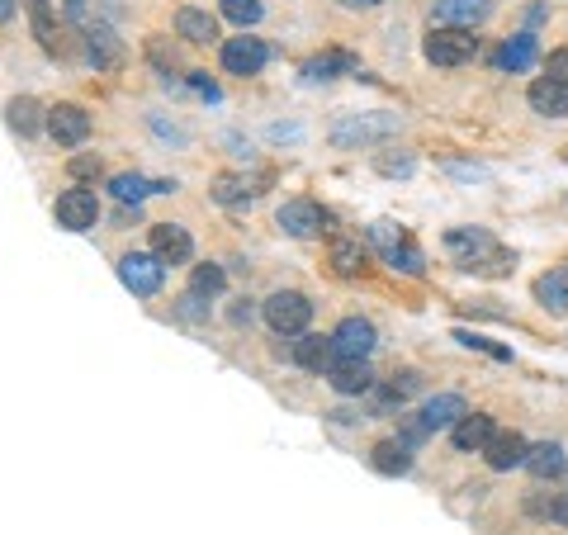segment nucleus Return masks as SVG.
Wrapping results in <instances>:
<instances>
[{"label":"nucleus","mask_w":568,"mask_h":535,"mask_svg":"<svg viewBox=\"0 0 568 535\" xmlns=\"http://www.w3.org/2000/svg\"><path fill=\"white\" fill-rule=\"evenodd\" d=\"M445 251L460 256L464 270H483V275H507L512 270V256L497 247L483 228H450L445 232Z\"/></svg>","instance_id":"f257e3e1"},{"label":"nucleus","mask_w":568,"mask_h":535,"mask_svg":"<svg viewBox=\"0 0 568 535\" xmlns=\"http://www.w3.org/2000/svg\"><path fill=\"white\" fill-rule=\"evenodd\" d=\"M474 53H479V38H474V29H460V24H436L426 38L431 67H464V62H474Z\"/></svg>","instance_id":"f03ea898"},{"label":"nucleus","mask_w":568,"mask_h":535,"mask_svg":"<svg viewBox=\"0 0 568 535\" xmlns=\"http://www.w3.org/2000/svg\"><path fill=\"white\" fill-rule=\"evenodd\" d=\"M261 313H266L275 337H299V332H308L313 304H308L303 294H294V289H280V294H270L266 304H261Z\"/></svg>","instance_id":"7ed1b4c3"},{"label":"nucleus","mask_w":568,"mask_h":535,"mask_svg":"<svg viewBox=\"0 0 568 535\" xmlns=\"http://www.w3.org/2000/svg\"><path fill=\"white\" fill-rule=\"evenodd\" d=\"M53 214H57V223H62L67 232H86V228H95V218H100V199H95L90 185H71V190L57 195Z\"/></svg>","instance_id":"20e7f679"},{"label":"nucleus","mask_w":568,"mask_h":535,"mask_svg":"<svg viewBox=\"0 0 568 535\" xmlns=\"http://www.w3.org/2000/svg\"><path fill=\"white\" fill-rule=\"evenodd\" d=\"M119 280H124L133 294L152 299V294L161 289V280H166V266H161L152 251H128L124 261H119Z\"/></svg>","instance_id":"39448f33"},{"label":"nucleus","mask_w":568,"mask_h":535,"mask_svg":"<svg viewBox=\"0 0 568 535\" xmlns=\"http://www.w3.org/2000/svg\"><path fill=\"white\" fill-rule=\"evenodd\" d=\"M266 62H270V48L261 38L242 34V38H228V43H223V72H232V76H256Z\"/></svg>","instance_id":"423d86ee"},{"label":"nucleus","mask_w":568,"mask_h":535,"mask_svg":"<svg viewBox=\"0 0 568 535\" xmlns=\"http://www.w3.org/2000/svg\"><path fill=\"white\" fill-rule=\"evenodd\" d=\"M147 237H152V256H157L161 266H185L195 256V237L180 228V223H157Z\"/></svg>","instance_id":"0eeeda50"},{"label":"nucleus","mask_w":568,"mask_h":535,"mask_svg":"<svg viewBox=\"0 0 568 535\" xmlns=\"http://www.w3.org/2000/svg\"><path fill=\"white\" fill-rule=\"evenodd\" d=\"M48 133L62 147H81L90 138V114L81 105H53L48 109Z\"/></svg>","instance_id":"6e6552de"},{"label":"nucleus","mask_w":568,"mask_h":535,"mask_svg":"<svg viewBox=\"0 0 568 535\" xmlns=\"http://www.w3.org/2000/svg\"><path fill=\"white\" fill-rule=\"evenodd\" d=\"M479 455L488 460V469L507 474V469H521V464H526L531 446H526V441H521L516 431H493V436H488V446H483Z\"/></svg>","instance_id":"1a4fd4ad"},{"label":"nucleus","mask_w":568,"mask_h":535,"mask_svg":"<svg viewBox=\"0 0 568 535\" xmlns=\"http://www.w3.org/2000/svg\"><path fill=\"white\" fill-rule=\"evenodd\" d=\"M280 228L289 232V237H318V232L327 228V209L313 204V199H289L280 209Z\"/></svg>","instance_id":"9d476101"},{"label":"nucleus","mask_w":568,"mask_h":535,"mask_svg":"<svg viewBox=\"0 0 568 535\" xmlns=\"http://www.w3.org/2000/svg\"><path fill=\"white\" fill-rule=\"evenodd\" d=\"M526 100H531V109L545 114V119H568V81H559V76H535L531 90H526Z\"/></svg>","instance_id":"9b49d317"},{"label":"nucleus","mask_w":568,"mask_h":535,"mask_svg":"<svg viewBox=\"0 0 568 535\" xmlns=\"http://www.w3.org/2000/svg\"><path fill=\"white\" fill-rule=\"evenodd\" d=\"M374 322H365V318H346L337 327V332H332V346H337V356L341 360H365L374 351Z\"/></svg>","instance_id":"f8f14e48"},{"label":"nucleus","mask_w":568,"mask_h":535,"mask_svg":"<svg viewBox=\"0 0 568 535\" xmlns=\"http://www.w3.org/2000/svg\"><path fill=\"white\" fill-rule=\"evenodd\" d=\"M431 15L436 24H460V29H474L493 15V0H431Z\"/></svg>","instance_id":"ddd939ff"},{"label":"nucleus","mask_w":568,"mask_h":535,"mask_svg":"<svg viewBox=\"0 0 568 535\" xmlns=\"http://www.w3.org/2000/svg\"><path fill=\"white\" fill-rule=\"evenodd\" d=\"M327 384H332L341 398H360V393L374 389V375L365 360H341V365L332 360V365H327Z\"/></svg>","instance_id":"4468645a"},{"label":"nucleus","mask_w":568,"mask_h":535,"mask_svg":"<svg viewBox=\"0 0 568 535\" xmlns=\"http://www.w3.org/2000/svg\"><path fill=\"white\" fill-rule=\"evenodd\" d=\"M294 365L299 370H313V375H322L332 360H337V346H332V337H313V332H299V341H294Z\"/></svg>","instance_id":"2eb2a0df"},{"label":"nucleus","mask_w":568,"mask_h":535,"mask_svg":"<svg viewBox=\"0 0 568 535\" xmlns=\"http://www.w3.org/2000/svg\"><path fill=\"white\" fill-rule=\"evenodd\" d=\"M393 128H398L393 114H379V119H341L332 138L337 143H374V138H389Z\"/></svg>","instance_id":"dca6fc26"},{"label":"nucleus","mask_w":568,"mask_h":535,"mask_svg":"<svg viewBox=\"0 0 568 535\" xmlns=\"http://www.w3.org/2000/svg\"><path fill=\"white\" fill-rule=\"evenodd\" d=\"M464 412H469V403H464L460 393H436V398L422 408V427L426 431H445V427H455Z\"/></svg>","instance_id":"f3484780"},{"label":"nucleus","mask_w":568,"mask_h":535,"mask_svg":"<svg viewBox=\"0 0 568 535\" xmlns=\"http://www.w3.org/2000/svg\"><path fill=\"white\" fill-rule=\"evenodd\" d=\"M493 431L497 427H493V417H488V412H464L460 422L450 427V441H455L460 450H483Z\"/></svg>","instance_id":"a211bd4d"},{"label":"nucleus","mask_w":568,"mask_h":535,"mask_svg":"<svg viewBox=\"0 0 568 535\" xmlns=\"http://www.w3.org/2000/svg\"><path fill=\"white\" fill-rule=\"evenodd\" d=\"M535 57H540L535 34H516V38H507V43L497 48V67H502V72H531Z\"/></svg>","instance_id":"6ab92c4d"},{"label":"nucleus","mask_w":568,"mask_h":535,"mask_svg":"<svg viewBox=\"0 0 568 535\" xmlns=\"http://www.w3.org/2000/svg\"><path fill=\"white\" fill-rule=\"evenodd\" d=\"M176 34L185 38V43H209V38H218V24H213L209 10L185 5V10H176Z\"/></svg>","instance_id":"aec40b11"},{"label":"nucleus","mask_w":568,"mask_h":535,"mask_svg":"<svg viewBox=\"0 0 568 535\" xmlns=\"http://www.w3.org/2000/svg\"><path fill=\"white\" fill-rule=\"evenodd\" d=\"M5 119H10V128L24 133V138L38 133V124H48V119H43V105H38L34 95H15V100L5 105Z\"/></svg>","instance_id":"412c9836"},{"label":"nucleus","mask_w":568,"mask_h":535,"mask_svg":"<svg viewBox=\"0 0 568 535\" xmlns=\"http://www.w3.org/2000/svg\"><path fill=\"white\" fill-rule=\"evenodd\" d=\"M370 464L379 469V474H408L412 446H403V441H379V446L370 450Z\"/></svg>","instance_id":"4be33fe9"},{"label":"nucleus","mask_w":568,"mask_h":535,"mask_svg":"<svg viewBox=\"0 0 568 535\" xmlns=\"http://www.w3.org/2000/svg\"><path fill=\"white\" fill-rule=\"evenodd\" d=\"M535 299L545 308H554V313H568V266L540 275V280H535Z\"/></svg>","instance_id":"5701e85b"},{"label":"nucleus","mask_w":568,"mask_h":535,"mask_svg":"<svg viewBox=\"0 0 568 535\" xmlns=\"http://www.w3.org/2000/svg\"><path fill=\"white\" fill-rule=\"evenodd\" d=\"M24 10H29V19H34V34L38 43H43V53H62V38H57V24L53 15H48V0H24Z\"/></svg>","instance_id":"b1692460"},{"label":"nucleus","mask_w":568,"mask_h":535,"mask_svg":"<svg viewBox=\"0 0 568 535\" xmlns=\"http://www.w3.org/2000/svg\"><path fill=\"white\" fill-rule=\"evenodd\" d=\"M86 48H90V57H95V67H119V62H124V48H119V43H114L100 24L86 29Z\"/></svg>","instance_id":"393cba45"},{"label":"nucleus","mask_w":568,"mask_h":535,"mask_svg":"<svg viewBox=\"0 0 568 535\" xmlns=\"http://www.w3.org/2000/svg\"><path fill=\"white\" fill-rule=\"evenodd\" d=\"M526 469H531L535 479H550V474H564V450L559 446H535L526 455Z\"/></svg>","instance_id":"a878e982"},{"label":"nucleus","mask_w":568,"mask_h":535,"mask_svg":"<svg viewBox=\"0 0 568 535\" xmlns=\"http://www.w3.org/2000/svg\"><path fill=\"white\" fill-rule=\"evenodd\" d=\"M223 285H228L223 266H195V275H190V294H199V299H218Z\"/></svg>","instance_id":"bb28decb"},{"label":"nucleus","mask_w":568,"mask_h":535,"mask_svg":"<svg viewBox=\"0 0 568 535\" xmlns=\"http://www.w3.org/2000/svg\"><path fill=\"white\" fill-rule=\"evenodd\" d=\"M337 72H355V57H351V53L313 57V62L303 67V76H313V81H327V76H337Z\"/></svg>","instance_id":"cd10ccee"},{"label":"nucleus","mask_w":568,"mask_h":535,"mask_svg":"<svg viewBox=\"0 0 568 535\" xmlns=\"http://www.w3.org/2000/svg\"><path fill=\"white\" fill-rule=\"evenodd\" d=\"M332 270H337V275H360V270H365L360 242H332Z\"/></svg>","instance_id":"c85d7f7f"},{"label":"nucleus","mask_w":568,"mask_h":535,"mask_svg":"<svg viewBox=\"0 0 568 535\" xmlns=\"http://www.w3.org/2000/svg\"><path fill=\"white\" fill-rule=\"evenodd\" d=\"M223 15L247 29V24H256V19L266 15V5H261V0H223Z\"/></svg>","instance_id":"c756f323"},{"label":"nucleus","mask_w":568,"mask_h":535,"mask_svg":"<svg viewBox=\"0 0 568 535\" xmlns=\"http://www.w3.org/2000/svg\"><path fill=\"white\" fill-rule=\"evenodd\" d=\"M422 389V375L417 370H403V375H393L389 379V389H384V403H403L408 393H417Z\"/></svg>","instance_id":"7c9ffc66"},{"label":"nucleus","mask_w":568,"mask_h":535,"mask_svg":"<svg viewBox=\"0 0 568 535\" xmlns=\"http://www.w3.org/2000/svg\"><path fill=\"white\" fill-rule=\"evenodd\" d=\"M213 199H218V204H242V199H247V180L242 176H218L213 180Z\"/></svg>","instance_id":"2f4dec72"},{"label":"nucleus","mask_w":568,"mask_h":535,"mask_svg":"<svg viewBox=\"0 0 568 535\" xmlns=\"http://www.w3.org/2000/svg\"><path fill=\"white\" fill-rule=\"evenodd\" d=\"M374 171H379V176H412V152H398V157H393V152H379V157H374Z\"/></svg>","instance_id":"473e14b6"},{"label":"nucleus","mask_w":568,"mask_h":535,"mask_svg":"<svg viewBox=\"0 0 568 535\" xmlns=\"http://www.w3.org/2000/svg\"><path fill=\"white\" fill-rule=\"evenodd\" d=\"M109 190L124 199V204H138V199L147 195V180H142V176H114V180H109Z\"/></svg>","instance_id":"72a5a7b5"},{"label":"nucleus","mask_w":568,"mask_h":535,"mask_svg":"<svg viewBox=\"0 0 568 535\" xmlns=\"http://www.w3.org/2000/svg\"><path fill=\"white\" fill-rule=\"evenodd\" d=\"M389 261L398 270H408V275H422V251L412 247V242H398V247L389 251Z\"/></svg>","instance_id":"f704fd0d"},{"label":"nucleus","mask_w":568,"mask_h":535,"mask_svg":"<svg viewBox=\"0 0 568 535\" xmlns=\"http://www.w3.org/2000/svg\"><path fill=\"white\" fill-rule=\"evenodd\" d=\"M67 171H71V180L100 176V157H71V161H67Z\"/></svg>","instance_id":"c9c22d12"},{"label":"nucleus","mask_w":568,"mask_h":535,"mask_svg":"<svg viewBox=\"0 0 568 535\" xmlns=\"http://www.w3.org/2000/svg\"><path fill=\"white\" fill-rule=\"evenodd\" d=\"M545 76H559V81H568V48H554L550 62H545Z\"/></svg>","instance_id":"e433bc0d"},{"label":"nucleus","mask_w":568,"mask_h":535,"mask_svg":"<svg viewBox=\"0 0 568 535\" xmlns=\"http://www.w3.org/2000/svg\"><path fill=\"white\" fill-rule=\"evenodd\" d=\"M545 512H550V521H559V526H568V493H559V498H554L550 507H545Z\"/></svg>","instance_id":"4c0bfd02"},{"label":"nucleus","mask_w":568,"mask_h":535,"mask_svg":"<svg viewBox=\"0 0 568 535\" xmlns=\"http://www.w3.org/2000/svg\"><path fill=\"white\" fill-rule=\"evenodd\" d=\"M232 322H237V327H242V322H251V304H247V299H242V308H232Z\"/></svg>","instance_id":"58836bf2"},{"label":"nucleus","mask_w":568,"mask_h":535,"mask_svg":"<svg viewBox=\"0 0 568 535\" xmlns=\"http://www.w3.org/2000/svg\"><path fill=\"white\" fill-rule=\"evenodd\" d=\"M10 15H15V0H0V24H5Z\"/></svg>","instance_id":"ea45409f"},{"label":"nucleus","mask_w":568,"mask_h":535,"mask_svg":"<svg viewBox=\"0 0 568 535\" xmlns=\"http://www.w3.org/2000/svg\"><path fill=\"white\" fill-rule=\"evenodd\" d=\"M346 5H355V10H370V5H379V0H346Z\"/></svg>","instance_id":"a19ab883"},{"label":"nucleus","mask_w":568,"mask_h":535,"mask_svg":"<svg viewBox=\"0 0 568 535\" xmlns=\"http://www.w3.org/2000/svg\"><path fill=\"white\" fill-rule=\"evenodd\" d=\"M71 5H76V0H71Z\"/></svg>","instance_id":"79ce46f5"}]
</instances>
